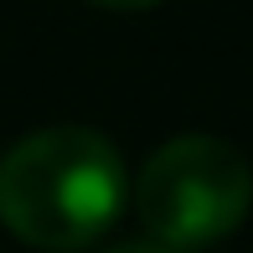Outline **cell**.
I'll return each mask as SVG.
<instances>
[{"instance_id": "1", "label": "cell", "mask_w": 253, "mask_h": 253, "mask_svg": "<svg viewBox=\"0 0 253 253\" xmlns=\"http://www.w3.org/2000/svg\"><path fill=\"white\" fill-rule=\"evenodd\" d=\"M129 197V170L109 134L52 124L0 155V222L42 253H78L109 233Z\"/></svg>"}, {"instance_id": "2", "label": "cell", "mask_w": 253, "mask_h": 253, "mask_svg": "<svg viewBox=\"0 0 253 253\" xmlns=\"http://www.w3.org/2000/svg\"><path fill=\"white\" fill-rule=\"evenodd\" d=\"M253 207V166L233 140L176 134L140 166L134 212L155 243L186 253L227 238Z\"/></svg>"}, {"instance_id": "3", "label": "cell", "mask_w": 253, "mask_h": 253, "mask_svg": "<svg viewBox=\"0 0 253 253\" xmlns=\"http://www.w3.org/2000/svg\"><path fill=\"white\" fill-rule=\"evenodd\" d=\"M109 253H176V248H166V243H155V238H134V243H114Z\"/></svg>"}, {"instance_id": "4", "label": "cell", "mask_w": 253, "mask_h": 253, "mask_svg": "<svg viewBox=\"0 0 253 253\" xmlns=\"http://www.w3.org/2000/svg\"><path fill=\"white\" fill-rule=\"evenodd\" d=\"M103 5H114V10H145V5H155V0H103Z\"/></svg>"}]
</instances>
